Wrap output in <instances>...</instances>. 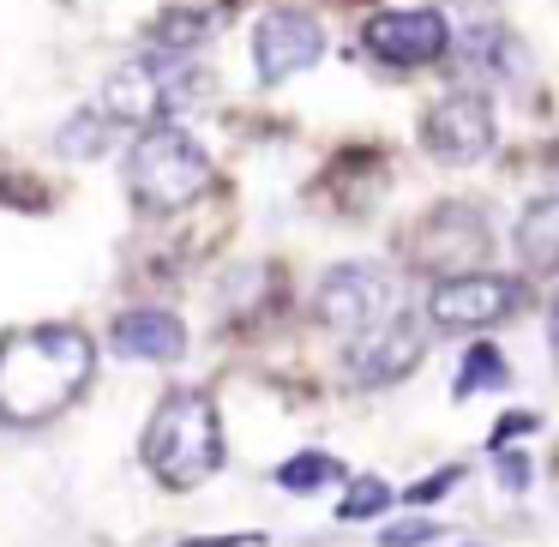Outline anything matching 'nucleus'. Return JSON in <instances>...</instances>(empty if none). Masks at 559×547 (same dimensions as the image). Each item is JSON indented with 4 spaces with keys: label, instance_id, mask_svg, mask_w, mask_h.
<instances>
[{
    "label": "nucleus",
    "instance_id": "nucleus-11",
    "mask_svg": "<svg viewBox=\"0 0 559 547\" xmlns=\"http://www.w3.org/2000/svg\"><path fill=\"white\" fill-rule=\"evenodd\" d=\"M361 43L367 55H373L379 67H427L439 61V55L451 49V25L445 13H433V7H415V13H373L361 25Z\"/></svg>",
    "mask_w": 559,
    "mask_h": 547
},
{
    "label": "nucleus",
    "instance_id": "nucleus-21",
    "mask_svg": "<svg viewBox=\"0 0 559 547\" xmlns=\"http://www.w3.org/2000/svg\"><path fill=\"white\" fill-rule=\"evenodd\" d=\"M457 481H463V469H457V463H451V469H433V475H421V481H415V487H409V494H403V499H409V506H427V499L451 494V487H457Z\"/></svg>",
    "mask_w": 559,
    "mask_h": 547
},
{
    "label": "nucleus",
    "instance_id": "nucleus-17",
    "mask_svg": "<svg viewBox=\"0 0 559 547\" xmlns=\"http://www.w3.org/2000/svg\"><path fill=\"white\" fill-rule=\"evenodd\" d=\"M277 481L289 487V494H319V487H331V481H349V469H343L337 457H325V451H301V457H289L277 469Z\"/></svg>",
    "mask_w": 559,
    "mask_h": 547
},
{
    "label": "nucleus",
    "instance_id": "nucleus-8",
    "mask_svg": "<svg viewBox=\"0 0 559 547\" xmlns=\"http://www.w3.org/2000/svg\"><path fill=\"white\" fill-rule=\"evenodd\" d=\"M523 307V283L499 277V271H463L427 289V319L439 331H487Z\"/></svg>",
    "mask_w": 559,
    "mask_h": 547
},
{
    "label": "nucleus",
    "instance_id": "nucleus-13",
    "mask_svg": "<svg viewBox=\"0 0 559 547\" xmlns=\"http://www.w3.org/2000/svg\"><path fill=\"white\" fill-rule=\"evenodd\" d=\"M451 67H457V73L487 79V85H506V79H518L530 61H523V43L511 37L506 25H493V19H475L463 37H451Z\"/></svg>",
    "mask_w": 559,
    "mask_h": 547
},
{
    "label": "nucleus",
    "instance_id": "nucleus-7",
    "mask_svg": "<svg viewBox=\"0 0 559 547\" xmlns=\"http://www.w3.org/2000/svg\"><path fill=\"white\" fill-rule=\"evenodd\" d=\"M499 139V115H493V97L487 91H451V97H439L433 109L421 115V145L433 163H445V169H469V163H481L487 151H493Z\"/></svg>",
    "mask_w": 559,
    "mask_h": 547
},
{
    "label": "nucleus",
    "instance_id": "nucleus-20",
    "mask_svg": "<svg viewBox=\"0 0 559 547\" xmlns=\"http://www.w3.org/2000/svg\"><path fill=\"white\" fill-rule=\"evenodd\" d=\"M379 542H385V547H427V542H439V523L403 518V523H391V530H379Z\"/></svg>",
    "mask_w": 559,
    "mask_h": 547
},
{
    "label": "nucleus",
    "instance_id": "nucleus-3",
    "mask_svg": "<svg viewBox=\"0 0 559 547\" xmlns=\"http://www.w3.org/2000/svg\"><path fill=\"white\" fill-rule=\"evenodd\" d=\"M205 73L193 61H169V55H133L109 73L103 85V121L109 127H169L181 109H193Z\"/></svg>",
    "mask_w": 559,
    "mask_h": 547
},
{
    "label": "nucleus",
    "instance_id": "nucleus-18",
    "mask_svg": "<svg viewBox=\"0 0 559 547\" xmlns=\"http://www.w3.org/2000/svg\"><path fill=\"white\" fill-rule=\"evenodd\" d=\"M385 506H391V487L379 481V475H355V481L343 487V499H337V518L343 523H367V518H379Z\"/></svg>",
    "mask_w": 559,
    "mask_h": 547
},
{
    "label": "nucleus",
    "instance_id": "nucleus-19",
    "mask_svg": "<svg viewBox=\"0 0 559 547\" xmlns=\"http://www.w3.org/2000/svg\"><path fill=\"white\" fill-rule=\"evenodd\" d=\"M103 145H109V121H103V109H79L73 121L61 127V151H67V157H79V163L97 157Z\"/></svg>",
    "mask_w": 559,
    "mask_h": 547
},
{
    "label": "nucleus",
    "instance_id": "nucleus-25",
    "mask_svg": "<svg viewBox=\"0 0 559 547\" xmlns=\"http://www.w3.org/2000/svg\"><path fill=\"white\" fill-rule=\"evenodd\" d=\"M547 337H554V355H559V289L547 295Z\"/></svg>",
    "mask_w": 559,
    "mask_h": 547
},
{
    "label": "nucleus",
    "instance_id": "nucleus-23",
    "mask_svg": "<svg viewBox=\"0 0 559 547\" xmlns=\"http://www.w3.org/2000/svg\"><path fill=\"white\" fill-rule=\"evenodd\" d=\"M499 475H506L511 494H523V487H530V457H523V451H499Z\"/></svg>",
    "mask_w": 559,
    "mask_h": 547
},
{
    "label": "nucleus",
    "instance_id": "nucleus-16",
    "mask_svg": "<svg viewBox=\"0 0 559 547\" xmlns=\"http://www.w3.org/2000/svg\"><path fill=\"white\" fill-rule=\"evenodd\" d=\"M511 379V367H506V355L493 349V343H475L469 355H463V367H457V403H469V397H481V391H499Z\"/></svg>",
    "mask_w": 559,
    "mask_h": 547
},
{
    "label": "nucleus",
    "instance_id": "nucleus-22",
    "mask_svg": "<svg viewBox=\"0 0 559 547\" xmlns=\"http://www.w3.org/2000/svg\"><path fill=\"white\" fill-rule=\"evenodd\" d=\"M530 427H542V415H530V409H518V415H506V421L493 427V451H506L511 439H523Z\"/></svg>",
    "mask_w": 559,
    "mask_h": 547
},
{
    "label": "nucleus",
    "instance_id": "nucleus-6",
    "mask_svg": "<svg viewBox=\"0 0 559 547\" xmlns=\"http://www.w3.org/2000/svg\"><path fill=\"white\" fill-rule=\"evenodd\" d=\"M385 313H397V277L373 259H349V265H331L313 289V319L337 337H361L373 331Z\"/></svg>",
    "mask_w": 559,
    "mask_h": 547
},
{
    "label": "nucleus",
    "instance_id": "nucleus-12",
    "mask_svg": "<svg viewBox=\"0 0 559 547\" xmlns=\"http://www.w3.org/2000/svg\"><path fill=\"white\" fill-rule=\"evenodd\" d=\"M109 349L127 355V361H181L187 355V325L169 313V307H127L109 325Z\"/></svg>",
    "mask_w": 559,
    "mask_h": 547
},
{
    "label": "nucleus",
    "instance_id": "nucleus-15",
    "mask_svg": "<svg viewBox=\"0 0 559 547\" xmlns=\"http://www.w3.org/2000/svg\"><path fill=\"white\" fill-rule=\"evenodd\" d=\"M518 265L530 277H559V199H535L518 217Z\"/></svg>",
    "mask_w": 559,
    "mask_h": 547
},
{
    "label": "nucleus",
    "instance_id": "nucleus-2",
    "mask_svg": "<svg viewBox=\"0 0 559 547\" xmlns=\"http://www.w3.org/2000/svg\"><path fill=\"white\" fill-rule=\"evenodd\" d=\"M139 457L145 469L157 475L163 487H199L205 475L223 469V421H217V403L205 391L181 385L151 409L145 439H139Z\"/></svg>",
    "mask_w": 559,
    "mask_h": 547
},
{
    "label": "nucleus",
    "instance_id": "nucleus-24",
    "mask_svg": "<svg viewBox=\"0 0 559 547\" xmlns=\"http://www.w3.org/2000/svg\"><path fill=\"white\" fill-rule=\"evenodd\" d=\"M181 547H259V535H211V542H181Z\"/></svg>",
    "mask_w": 559,
    "mask_h": 547
},
{
    "label": "nucleus",
    "instance_id": "nucleus-10",
    "mask_svg": "<svg viewBox=\"0 0 559 547\" xmlns=\"http://www.w3.org/2000/svg\"><path fill=\"white\" fill-rule=\"evenodd\" d=\"M427 355V331L415 313H385L373 331H361V337L349 343V373L361 379V385H397V379H409L415 367H421Z\"/></svg>",
    "mask_w": 559,
    "mask_h": 547
},
{
    "label": "nucleus",
    "instance_id": "nucleus-4",
    "mask_svg": "<svg viewBox=\"0 0 559 547\" xmlns=\"http://www.w3.org/2000/svg\"><path fill=\"white\" fill-rule=\"evenodd\" d=\"M127 187L145 211H187L199 193L211 187V157L181 121L169 127H145L127 151Z\"/></svg>",
    "mask_w": 559,
    "mask_h": 547
},
{
    "label": "nucleus",
    "instance_id": "nucleus-9",
    "mask_svg": "<svg viewBox=\"0 0 559 547\" xmlns=\"http://www.w3.org/2000/svg\"><path fill=\"white\" fill-rule=\"evenodd\" d=\"M325 55V31H319L313 13L301 7H271L253 25V73L259 85H283V79L307 73V67Z\"/></svg>",
    "mask_w": 559,
    "mask_h": 547
},
{
    "label": "nucleus",
    "instance_id": "nucleus-5",
    "mask_svg": "<svg viewBox=\"0 0 559 547\" xmlns=\"http://www.w3.org/2000/svg\"><path fill=\"white\" fill-rule=\"evenodd\" d=\"M487 247H493V229H487V217L475 205H463V199L421 211V217L403 229V259H409L415 271H427L433 283L475 271Z\"/></svg>",
    "mask_w": 559,
    "mask_h": 547
},
{
    "label": "nucleus",
    "instance_id": "nucleus-14",
    "mask_svg": "<svg viewBox=\"0 0 559 547\" xmlns=\"http://www.w3.org/2000/svg\"><path fill=\"white\" fill-rule=\"evenodd\" d=\"M223 25V13L217 7H163L157 19H151V31H145V43L151 49L145 55H169V61H193L199 49H205V37Z\"/></svg>",
    "mask_w": 559,
    "mask_h": 547
},
{
    "label": "nucleus",
    "instance_id": "nucleus-1",
    "mask_svg": "<svg viewBox=\"0 0 559 547\" xmlns=\"http://www.w3.org/2000/svg\"><path fill=\"white\" fill-rule=\"evenodd\" d=\"M97 349L73 325H31L0 343V427H43L85 397Z\"/></svg>",
    "mask_w": 559,
    "mask_h": 547
}]
</instances>
